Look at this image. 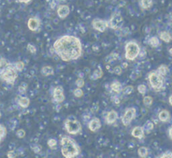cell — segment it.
<instances>
[{"instance_id":"obj_1","label":"cell","mask_w":172,"mask_h":158,"mask_svg":"<svg viewBox=\"0 0 172 158\" xmlns=\"http://www.w3.org/2000/svg\"><path fill=\"white\" fill-rule=\"evenodd\" d=\"M55 52L63 61L77 60L82 54V45L77 37L64 35L59 38L53 44Z\"/></svg>"},{"instance_id":"obj_2","label":"cell","mask_w":172,"mask_h":158,"mask_svg":"<svg viewBox=\"0 0 172 158\" xmlns=\"http://www.w3.org/2000/svg\"><path fill=\"white\" fill-rule=\"evenodd\" d=\"M60 149L63 156L67 158L75 157L80 154L79 145L69 137H64L60 140Z\"/></svg>"},{"instance_id":"obj_3","label":"cell","mask_w":172,"mask_h":158,"mask_svg":"<svg viewBox=\"0 0 172 158\" xmlns=\"http://www.w3.org/2000/svg\"><path fill=\"white\" fill-rule=\"evenodd\" d=\"M17 75H18V71L15 67V64L10 63L9 65L6 69V70L0 75V78L6 83L11 84L15 82Z\"/></svg>"},{"instance_id":"obj_4","label":"cell","mask_w":172,"mask_h":158,"mask_svg":"<svg viewBox=\"0 0 172 158\" xmlns=\"http://www.w3.org/2000/svg\"><path fill=\"white\" fill-rule=\"evenodd\" d=\"M141 48L135 41H129L125 45V58L127 60L133 61L139 55Z\"/></svg>"},{"instance_id":"obj_5","label":"cell","mask_w":172,"mask_h":158,"mask_svg":"<svg viewBox=\"0 0 172 158\" xmlns=\"http://www.w3.org/2000/svg\"><path fill=\"white\" fill-rule=\"evenodd\" d=\"M65 127L67 131L71 135H76L82 131L80 122L73 117H69L65 121Z\"/></svg>"},{"instance_id":"obj_6","label":"cell","mask_w":172,"mask_h":158,"mask_svg":"<svg viewBox=\"0 0 172 158\" xmlns=\"http://www.w3.org/2000/svg\"><path fill=\"white\" fill-rule=\"evenodd\" d=\"M149 83L151 86L155 90H159L163 86V76L159 73L157 71L151 72L149 75Z\"/></svg>"},{"instance_id":"obj_7","label":"cell","mask_w":172,"mask_h":158,"mask_svg":"<svg viewBox=\"0 0 172 158\" xmlns=\"http://www.w3.org/2000/svg\"><path fill=\"white\" fill-rule=\"evenodd\" d=\"M108 22V27L113 30H117L121 29L124 24V20L120 13L115 12L112 14V17Z\"/></svg>"},{"instance_id":"obj_8","label":"cell","mask_w":172,"mask_h":158,"mask_svg":"<svg viewBox=\"0 0 172 158\" xmlns=\"http://www.w3.org/2000/svg\"><path fill=\"white\" fill-rule=\"evenodd\" d=\"M136 116V110L134 108H129L125 111L122 118V123L125 126H128Z\"/></svg>"},{"instance_id":"obj_9","label":"cell","mask_w":172,"mask_h":158,"mask_svg":"<svg viewBox=\"0 0 172 158\" xmlns=\"http://www.w3.org/2000/svg\"><path fill=\"white\" fill-rule=\"evenodd\" d=\"M92 24L93 29L100 32H103L108 27V22L100 18H95Z\"/></svg>"},{"instance_id":"obj_10","label":"cell","mask_w":172,"mask_h":158,"mask_svg":"<svg viewBox=\"0 0 172 158\" xmlns=\"http://www.w3.org/2000/svg\"><path fill=\"white\" fill-rule=\"evenodd\" d=\"M53 99L57 103H61L65 100L64 90L61 86H57L53 91Z\"/></svg>"},{"instance_id":"obj_11","label":"cell","mask_w":172,"mask_h":158,"mask_svg":"<svg viewBox=\"0 0 172 158\" xmlns=\"http://www.w3.org/2000/svg\"><path fill=\"white\" fill-rule=\"evenodd\" d=\"M70 13L69 7L67 5H61L57 9V14L60 18L65 19Z\"/></svg>"},{"instance_id":"obj_12","label":"cell","mask_w":172,"mask_h":158,"mask_svg":"<svg viewBox=\"0 0 172 158\" xmlns=\"http://www.w3.org/2000/svg\"><path fill=\"white\" fill-rule=\"evenodd\" d=\"M40 20L36 18H31L28 21V27L31 31H36L40 27Z\"/></svg>"},{"instance_id":"obj_13","label":"cell","mask_w":172,"mask_h":158,"mask_svg":"<svg viewBox=\"0 0 172 158\" xmlns=\"http://www.w3.org/2000/svg\"><path fill=\"white\" fill-rule=\"evenodd\" d=\"M101 127V122L98 118H93L89 123V129L91 131L95 132Z\"/></svg>"},{"instance_id":"obj_14","label":"cell","mask_w":172,"mask_h":158,"mask_svg":"<svg viewBox=\"0 0 172 158\" xmlns=\"http://www.w3.org/2000/svg\"><path fill=\"white\" fill-rule=\"evenodd\" d=\"M131 134H132V135L134 137H135V138L141 139V138H143L144 136L145 131H144V129L143 127L137 126L133 129Z\"/></svg>"},{"instance_id":"obj_15","label":"cell","mask_w":172,"mask_h":158,"mask_svg":"<svg viewBox=\"0 0 172 158\" xmlns=\"http://www.w3.org/2000/svg\"><path fill=\"white\" fill-rule=\"evenodd\" d=\"M117 118H118L117 112H116L115 110H111L107 114V116H106V123L109 124H113L114 123H115Z\"/></svg>"},{"instance_id":"obj_16","label":"cell","mask_w":172,"mask_h":158,"mask_svg":"<svg viewBox=\"0 0 172 158\" xmlns=\"http://www.w3.org/2000/svg\"><path fill=\"white\" fill-rule=\"evenodd\" d=\"M158 117L159 121H161V122H168L170 118V114H169L168 110H163L159 113Z\"/></svg>"},{"instance_id":"obj_17","label":"cell","mask_w":172,"mask_h":158,"mask_svg":"<svg viewBox=\"0 0 172 158\" xmlns=\"http://www.w3.org/2000/svg\"><path fill=\"white\" fill-rule=\"evenodd\" d=\"M140 6L143 10H149L153 6V0H140Z\"/></svg>"},{"instance_id":"obj_18","label":"cell","mask_w":172,"mask_h":158,"mask_svg":"<svg viewBox=\"0 0 172 158\" xmlns=\"http://www.w3.org/2000/svg\"><path fill=\"white\" fill-rule=\"evenodd\" d=\"M159 38H160L161 40H162L163 41L167 43L170 42L171 40H172V37L171 34L167 31H163L160 32V34H159Z\"/></svg>"},{"instance_id":"obj_19","label":"cell","mask_w":172,"mask_h":158,"mask_svg":"<svg viewBox=\"0 0 172 158\" xmlns=\"http://www.w3.org/2000/svg\"><path fill=\"white\" fill-rule=\"evenodd\" d=\"M18 104L22 107V108H26L28 107L30 104V99L27 97H20L18 100Z\"/></svg>"},{"instance_id":"obj_20","label":"cell","mask_w":172,"mask_h":158,"mask_svg":"<svg viewBox=\"0 0 172 158\" xmlns=\"http://www.w3.org/2000/svg\"><path fill=\"white\" fill-rule=\"evenodd\" d=\"M9 64L10 63L5 58L0 59V75L6 70V69L8 67Z\"/></svg>"},{"instance_id":"obj_21","label":"cell","mask_w":172,"mask_h":158,"mask_svg":"<svg viewBox=\"0 0 172 158\" xmlns=\"http://www.w3.org/2000/svg\"><path fill=\"white\" fill-rule=\"evenodd\" d=\"M41 73L43 75L49 76L54 74V69L50 66H44L42 68Z\"/></svg>"},{"instance_id":"obj_22","label":"cell","mask_w":172,"mask_h":158,"mask_svg":"<svg viewBox=\"0 0 172 158\" xmlns=\"http://www.w3.org/2000/svg\"><path fill=\"white\" fill-rule=\"evenodd\" d=\"M110 87L111 89H112V90L117 93H119L120 91L122 90V85H121V83L118 81H115L112 82V83L111 84Z\"/></svg>"},{"instance_id":"obj_23","label":"cell","mask_w":172,"mask_h":158,"mask_svg":"<svg viewBox=\"0 0 172 158\" xmlns=\"http://www.w3.org/2000/svg\"><path fill=\"white\" fill-rule=\"evenodd\" d=\"M103 75V72L102 70L101 69V68L99 67L97 69H95L94 71H93V74L91 76V79L93 80H98V79L101 78Z\"/></svg>"},{"instance_id":"obj_24","label":"cell","mask_w":172,"mask_h":158,"mask_svg":"<svg viewBox=\"0 0 172 158\" xmlns=\"http://www.w3.org/2000/svg\"><path fill=\"white\" fill-rule=\"evenodd\" d=\"M149 44L152 47H157L160 44L159 39L157 37H152L149 39Z\"/></svg>"},{"instance_id":"obj_25","label":"cell","mask_w":172,"mask_h":158,"mask_svg":"<svg viewBox=\"0 0 172 158\" xmlns=\"http://www.w3.org/2000/svg\"><path fill=\"white\" fill-rule=\"evenodd\" d=\"M149 150L145 147H141L138 149V154L141 157H145L148 155Z\"/></svg>"},{"instance_id":"obj_26","label":"cell","mask_w":172,"mask_h":158,"mask_svg":"<svg viewBox=\"0 0 172 158\" xmlns=\"http://www.w3.org/2000/svg\"><path fill=\"white\" fill-rule=\"evenodd\" d=\"M143 127L144 129V131L149 132H150L151 131H152V130L153 129L154 124L153 123L152 121H147L145 124H144V125Z\"/></svg>"},{"instance_id":"obj_27","label":"cell","mask_w":172,"mask_h":158,"mask_svg":"<svg viewBox=\"0 0 172 158\" xmlns=\"http://www.w3.org/2000/svg\"><path fill=\"white\" fill-rule=\"evenodd\" d=\"M157 71L159 73H160L161 75L165 76L167 75V73H168V67H167L165 65H161L159 66V68L157 69Z\"/></svg>"},{"instance_id":"obj_28","label":"cell","mask_w":172,"mask_h":158,"mask_svg":"<svg viewBox=\"0 0 172 158\" xmlns=\"http://www.w3.org/2000/svg\"><path fill=\"white\" fill-rule=\"evenodd\" d=\"M153 98L149 96H146L145 97H144V98H143V104L146 106L151 105L153 103Z\"/></svg>"},{"instance_id":"obj_29","label":"cell","mask_w":172,"mask_h":158,"mask_svg":"<svg viewBox=\"0 0 172 158\" xmlns=\"http://www.w3.org/2000/svg\"><path fill=\"white\" fill-rule=\"evenodd\" d=\"M6 135V129L4 126L0 124V143L4 139Z\"/></svg>"},{"instance_id":"obj_30","label":"cell","mask_w":172,"mask_h":158,"mask_svg":"<svg viewBox=\"0 0 172 158\" xmlns=\"http://www.w3.org/2000/svg\"><path fill=\"white\" fill-rule=\"evenodd\" d=\"M133 90H134V87L133 86H127L123 89V92L125 94L128 95V94H130L133 92Z\"/></svg>"},{"instance_id":"obj_31","label":"cell","mask_w":172,"mask_h":158,"mask_svg":"<svg viewBox=\"0 0 172 158\" xmlns=\"http://www.w3.org/2000/svg\"><path fill=\"white\" fill-rule=\"evenodd\" d=\"M15 67H16V69L18 71V72H20L23 70V69L24 67V63L22 61H17V63H14Z\"/></svg>"},{"instance_id":"obj_32","label":"cell","mask_w":172,"mask_h":158,"mask_svg":"<svg viewBox=\"0 0 172 158\" xmlns=\"http://www.w3.org/2000/svg\"><path fill=\"white\" fill-rule=\"evenodd\" d=\"M57 141L56 139H50L49 140V141H48V145H49V147H50V148L54 149L55 147L57 146Z\"/></svg>"},{"instance_id":"obj_33","label":"cell","mask_w":172,"mask_h":158,"mask_svg":"<svg viewBox=\"0 0 172 158\" xmlns=\"http://www.w3.org/2000/svg\"><path fill=\"white\" fill-rule=\"evenodd\" d=\"M73 94H74L75 97H77V98H80V97H82L83 95V91L82 89H81V88H77L75 89L74 91H73Z\"/></svg>"},{"instance_id":"obj_34","label":"cell","mask_w":172,"mask_h":158,"mask_svg":"<svg viewBox=\"0 0 172 158\" xmlns=\"http://www.w3.org/2000/svg\"><path fill=\"white\" fill-rule=\"evenodd\" d=\"M137 90L140 94H145L146 91V87L145 85L144 84H141V85L138 86Z\"/></svg>"},{"instance_id":"obj_35","label":"cell","mask_w":172,"mask_h":158,"mask_svg":"<svg viewBox=\"0 0 172 158\" xmlns=\"http://www.w3.org/2000/svg\"><path fill=\"white\" fill-rule=\"evenodd\" d=\"M16 136L18 137V138L22 139V138H23V137H24L25 135H26V132H25L24 129H18L16 131Z\"/></svg>"},{"instance_id":"obj_36","label":"cell","mask_w":172,"mask_h":158,"mask_svg":"<svg viewBox=\"0 0 172 158\" xmlns=\"http://www.w3.org/2000/svg\"><path fill=\"white\" fill-rule=\"evenodd\" d=\"M27 84L25 83H22L21 85H20L18 87V91L21 94H24L26 93V89H27Z\"/></svg>"},{"instance_id":"obj_37","label":"cell","mask_w":172,"mask_h":158,"mask_svg":"<svg viewBox=\"0 0 172 158\" xmlns=\"http://www.w3.org/2000/svg\"><path fill=\"white\" fill-rule=\"evenodd\" d=\"M84 84H85L84 80H83L82 78H78L77 80L75 81V85L77 86V88H82V87H83Z\"/></svg>"},{"instance_id":"obj_38","label":"cell","mask_w":172,"mask_h":158,"mask_svg":"<svg viewBox=\"0 0 172 158\" xmlns=\"http://www.w3.org/2000/svg\"><path fill=\"white\" fill-rule=\"evenodd\" d=\"M27 49L31 53H35L36 52V47H35L33 45L30 44V43L27 45Z\"/></svg>"},{"instance_id":"obj_39","label":"cell","mask_w":172,"mask_h":158,"mask_svg":"<svg viewBox=\"0 0 172 158\" xmlns=\"http://www.w3.org/2000/svg\"><path fill=\"white\" fill-rule=\"evenodd\" d=\"M32 149L33 150L34 153H36V154H39V153L40 151V150H41V146H40L39 145H32Z\"/></svg>"},{"instance_id":"obj_40","label":"cell","mask_w":172,"mask_h":158,"mask_svg":"<svg viewBox=\"0 0 172 158\" xmlns=\"http://www.w3.org/2000/svg\"><path fill=\"white\" fill-rule=\"evenodd\" d=\"M113 72L116 75H120L122 73V67L120 66H116L113 69Z\"/></svg>"},{"instance_id":"obj_41","label":"cell","mask_w":172,"mask_h":158,"mask_svg":"<svg viewBox=\"0 0 172 158\" xmlns=\"http://www.w3.org/2000/svg\"><path fill=\"white\" fill-rule=\"evenodd\" d=\"M7 156L9 158H14V157H16L17 156V155H16V153L12 150V151H9L7 152Z\"/></svg>"},{"instance_id":"obj_42","label":"cell","mask_w":172,"mask_h":158,"mask_svg":"<svg viewBox=\"0 0 172 158\" xmlns=\"http://www.w3.org/2000/svg\"><path fill=\"white\" fill-rule=\"evenodd\" d=\"M161 157H168V158H172V152L168 151L165 152L163 155H161Z\"/></svg>"},{"instance_id":"obj_43","label":"cell","mask_w":172,"mask_h":158,"mask_svg":"<svg viewBox=\"0 0 172 158\" xmlns=\"http://www.w3.org/2000/svg\"><path fill=\"white\" fill-rule=\"evenodd\" d=\"M138 75H137L136 74V72H133L132 74L130 75V79L132 80H136V79L138 78Z\"/></svg>"},{"instance_id":"obj_44","label":"cell","mask_w":172,"mask_h":158,"mask_svg":"<svg viewBox=\"0 0 172 158\" xmlns=\"http://www.w3.org/2000/svg\"><path fill=\"white\" fill-rule=\"evenodd\" d=\"M17 1L20 2V3L28 4V3H29L30 1H31V0H17Z\"/></svg>"},{"instance_id":"obj_45","label":"cell","mask_w":172,"mask_h":158,"mask_svg":"<svg viewBox=\"0 0 172 158\" xmlns=\"http://www.w3.org/2000/svg\"><path fill=\"white\" fill-rule=\"evenodd\" d=\"M169 137L172 139V126L170 127V129H169Z\"/></svg>"},{"instance_id":"obj_46","label":"cell","mask_w":172,"mask_h":158,"mask_svg":"<svg viewBox=\"0 0 172 158\" xmlns=\"http://www.w3.org/2000/svg\"><path fill=\"white\" fill-rule=\"evenodd\" d=\"M121 67H122V68H124V69H125L128 67V63H126V62H125V63H123L122 65H121Z\"/></svg>"},{"instance_id":"obj_47","label":"cell","mask_w":172,"mask_h":158,"mask_svg":"<svg viewBox=\"0 0 172 158\" xmlns=\"http://www.w3.org/2000/svg\"><path fill=\"white\" fill-rule=\"evenodd\" d=\"M169 104H170V105L172 106V95H171L170 96H169Z\"/></svg>"},{"instance_id":"obj_48","label":"cell","mask_w":172,"mask_h":158,"mask_svg":"<svg viewBox=\"0 0 172 158\" xmlns=\"http://www.w3.org/2000/svg\"><path fill=\"white\" fill-rule=\"evenodd\" d=\"M168 26H169V28H170L171 29H172V22H170L169 23V24H168Z\"/></svg>"},{"instance_id":"obj_49","label":"cell","mask_w":172,"mask_h":158,"mask_svg":"<svg viewBox=\"0 0 172 158\" xmlns=\"http://www.w3.org/2000/svg\"><path fill=\"white\" fill-rule=\"evenodd\" d=\"M169 20H170V22H172V14L169 16Z\"/></svg>"},{"instance_id":"obj_50","label":"cell","mask_w":172,"mask_h":158,"mask_svg":"<svg viewBox=\"0 0 172 158\" xmlns=\"http://www.w3.org/2000/svg\"><path fill=\"white\" fill-rule=\"evenodd\" d=\"M169 53H170L171 55H172V48H171L169 50Z\"/></svg>"},{"instance_id":"obj_51","label":"cell","mask_w":172,"mask_h":158,"mask_svg":"<svg viewBox=\"0 0 172 158\" xmlns=\"http://www.w3.org/2000/svg\"><path fill=\"white\" fill-rule=\"evenodd\" d=\"M1 112H0V118H1Z\"/></svg>"},{"instance_id":"obj_52","label":"cell","mask_w":172,"mask_h":158,"mask_svg":"<svg viewBox=\"0 0 172 158\" xmlns=\"http://www.w3.org/2000/svg\"><path fill=\"white\" fill-rule=\"evenodd\" d=\"M58 1H65V0H58Z\"/></svg>"}]
</instances>
